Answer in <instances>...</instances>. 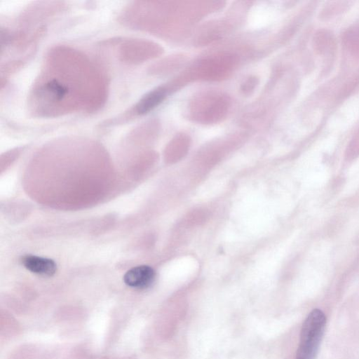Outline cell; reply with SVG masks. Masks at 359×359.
<instances>
[{"label": "cell", "mask_w": 359, "mask_h": 359, "mask_svg": "<svg viewBox=\"0 0 359 359\" xmlns=\"http://www.w3.org/2000/svg\"><path fill=\"white\" fill-rule=\"evenodd\" d=\"M326 316L318 309L312 310L305 319L300 332L294 359H315L325 332Z\"/></svg>", "instance_id": "cell-1"}, {"label": "cell", "mask_w": 359, "mask_h": 359, "mask_svg": "<svg viewBox=\"0 0 359 359\" xmlns=\"http://www.w3.org/2000/svg\"><path fill=\"white\" fill-rule=\"evenodd\" d=\"M154 278V270L149 266L141 265L128 270L123 276V281L129 287L143 289L150 286Z\"/></svg>", "instance_id": "cell-2"}, {"label": "cell", "mask_w": 359, "mask_h": 359, "mask_svg": "<svg viewBox=\"0 0 359 359\" xmlns=\"http://www.w3.org/2000/svg\"><path fill=\"white\" fill-rule=\"evenodd\" d=\"M20 262L27 270L41 276H52L57 271L55 262L50 259L29 255L23 256Z\"/></svg>", "instance_id": "cell-3"}]
</instances>
